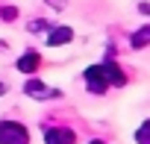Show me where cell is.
<instances>
[{"instance_id": "6da1fadb", "label": "cell", "mask_w": 150, "mask_h": 144, "mask_svg": "<svg viewBox=\"0 0 150 144\" xmlns=\"http://www.w3.org/2000/svg\"><path fill=\"white\" fill-rule=\"evenodd\" d=\"M124 83H127V77L121 74V68L112 65V62L91 65V68L86 71V85H88V91H94V94H103L109 85H124Z\"/></svg>"}, {"instance_id": "3957f363", "label": "cell", "mask_w": 150, "mask_h": 144, "mask_svg": "<svg viewBox=\"0 0 150 144\" xmlns=\"http://www.w3.org/2000/svg\"><path fill=\"white\" fill-rule=\"evenodd\" d=\"M44 141H47V144H74L77 135H74L71 129H65V126H50V129L44 132Z\"/></svg>"}, {"instance_id": "5b68a950", "label": "cell", "mask_w": 150, "mask_h": 144, "mask_svg": "<svg viewBox=\"0 0 150 144\" xmlns=\"http://www.w3.org/2000/svg\"><path fill=\"white\" fill-rule=\"evenodd\" d=\"M38 65H41V56H38L35 50H27V53L18 59V71H24V74H35Z\"/></svg>"}, {"instance_id": "277c9868", "label": "cell", "mask_w": 150, "mask_h": 144, "mask_svg": "<svg viewBox=\"0 0 150 144\" xmlns=\"http://www.w3.org/2000/svg\"><path fill=\"white\" fill-rule=\"evenodd\" d=\"M24 91H27L30 97H35V100H44V97H59V91H56V88H47L44 83H35V80H30Z\"/></svg>"}, {"instance_id": "8992f818", "label": "cell", "mask_w": 150, "mask_h": 144, "mask_svg": "<svg viewBox=\"0 0 150 144\" xmlns=\"http://www.w3.org/2000/svg\"><path fill=\"white\" fill-rule=\"evenodd\" d=\"M71 38H74V30H71V27H56V30H50L47 44H50V47H62V44H68Z\"/></svg>"}, {"instance_id": "52a82bcc", "label": "cell", "mask_w": 150, "mask_h": 144, "mask_svg": "<svg viewBox=\"0 0 150 144\" xmlns=\"http://www.w3.org/2000/svg\"><path fill=\"white\" fill-rule=\"evenodd\" d=\"M147 44H150V24L132 32V47H135V50H138V47H147Z\"/></svg>"}, {"instance_id": "30bf717a", "label": "cell", "mask_w": 150, "mask_h": 144, "mask_svg": "<svg viewBox=\"0 0 150 144\" xmlns=\"http://www.w3.org/2000/svg\"><path fill=\"white\" fill-rule=\"evenodd\" d=\"M3 91H6V85H3V83H0V94H3Z\"/></svg>"}, {"instance_id": "9c48e42d", "label": "cell", "mask_w": 150, "mask_h": 144, "mask_svg": "<svg viewBox=\"0 0 150 144\" xmlns=\"http://www.w3.org/2000/svg\"><path fill=\"white\" fill-rule=\"evenodd\" d=\"M0 15H3V21H15V15H18V12H15V9L9 6V9H3V12H0Z\"/></svg>"}, {"instance_id": "ba28073f", "label": "cell", "mask_w": 150, "mask_h": 144, "mask_svg": "<svg viewBox=\"0 0 150 144\" xmlns=\"http://www.w3.org/2000/svg\"><path fill=\"white\" fill-rule=\"evenodd\" d=\"M135 138H138V144H150V121H144V124L138 126Z\"/></svg>"}, {"instance_id": "7a4b0ae2", "label": "cell", "mask_w": 150, "mask_h": 144, "mask_svg": "<svg viewBox=\"0 0 150 144\" xmlns=\"http://www.w3.org/2000/svg\"><path fill=\"white\" fill-rule=\"evenodd\" d=\"M30 135L15 121H0V144H27Z\"/></svg>"}, {"instance_id": "8fae6325", "label": "cell", "mask_w": 150, "mask_h": 144, "mask_svg": "<svg viewBox=\"0 0 150 144\" xmlns=\"http://www.w3.org/2000/svg\"><path fill=\"white\" fill-rule=\"evenodd\" d=\"M91 144H103V141H91Z\"/></svg>"}]
</instances>
